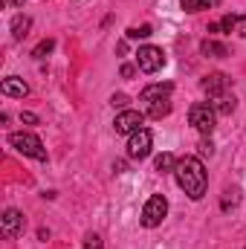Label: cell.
Here are the masks:
<instances>
[{
	"label": "cell",
	"mask_w": 246,
	"mask_h": 249,
	"mask_svg": "<svg viewBox=\"0 0 246 249\" xmlns=\"http://www.w3.org/2000/svg\"><path fill=\"white\" fill-rule=\"evenodd\" d=\"M84 249H105L102 235H96V232H87V238H84Z\"/></svg>",
	"instance_id": "ffe728a7"
},
{
	"label": "cell",
	"mask_w": 246,
	"mask_h": 249,
	"mask_svg": "<svg viewBox=\"0 0 246 249\" xmlns=\"http://www.w3.org/2000/svg\"><path fill=\"white\" fill-rule=\"evenodd\" d=\"M53 50H55V41H53V38H44V41L32 50V58H47Z\"/></svg>",
	"instance_id": "d6986e66"
},
{
	"label": "cell",
	"mask_w": 246,
	"mask_h": 249,
	"mask_svg": "<svg viewBox=\"0 0 246 249\" xmlns=\"http://www.w3.org/2000/svg\"><path fill=\"white\" fill-rule=\"evenodd\" d=\"M29 29H32V18L29 15H15L12 18V38L15 41H23L29 35Z\"/></svg>",
	"instance_id": "7c38bea8"
},
{
	"label": "cell",
	"mask_w": 246,
	"mask_h": 249,
	"mask_svg": "<svg viewBox=\"0 0 246 249\" xmlns=\"http://www.w3.org/2000/svg\"><path fill=\"white\" fill-rule=\"evenodd\" d=\"M110 105H113V107H124V105H127V96H124V93H116V96L110 99Z\"/></svg>",
	"instance_id": "603a6c76"
},
{
	"label": "cell",
	"mask_w": 246,
	"mask_h": 249,
	"mask_svg": "<svg viewBox=\"0 0 246 249\" xmlns=\"http://www.w3.org/2000/svg\"><path fill=\"white\" fill-rule=\"evenodd\" d=\"M136 67L145 72V75H154V72H159L162 67H165V53L159 50V47H139V53H136Z\"/></svg>",
	"instance_id": "5b68a950"
},
{
	"label": "cell",
	"mask_w": 246,
	"mask_h": 249,
	"mask_svg": "<svg viewBox=\"0 0 246 249\" xmlns=\"http://www.w3.org/2000/svg\"><path fill=\"white\" fill-rule=\"evenodd\" d=\"M197 151H200V157H211V154H214V145H211V139H203V142L197 145Z\"/></svg>",
	"instance_id": "7402d4cb"
},
{
	"label": "cell",
	"mask_w": 246,
	"mask_h": 249,
	"mask_svg": "<svg viewBox=\"0 0 246 249\" xmlns=\"http://www.w3.org/2000/svg\"><path fill=\"white\" fill-rule=\"evenodd\" d=\"M20 119H23L26 124H38V116H35V113H23Z\"/></svg>",
	"instance_id": "cb8c5ba5"
},
{
	"label": "cell",
	"mask_w": 246,
	"mask_h": 249,
	"mask_svg": "<svg viewBox=\"0 0 246 249\" xmlns=\"http://www.w3.org/2000/svg\"><path fill=\"white\" fill-rule=\"evenodd\" d=\"M200 53H203V55H209V58H226V55H229V47H226V44H220V41L206 38V41L200 44Z\"/></svg>",
	"instance_id": "4fadbf2b"
},
{
	"label": "cell",
	"mask_w": 246,
	"mask_h": 249,
	"mask_svg": "<svg viewBox=\"0 0 246 249\" xmlns=\"http://www.w3.org/2000/svg\"><path fill=\"white\" fill-rule=\"evenodd\" d=\"M174 174H177L180 188H183L191 200H203L206 186H209V177H206V168H203V160L200 157H183V160H177Z\"/></svg>",
	"instance_id": "6da1fadb"
},
{
	"label": "cell",
	"mask_w": 246,
	"mask_h": 249,
	"mask_svg": "<svg viewBox=\"0 0 246 249\" xmlns=\"http://www.w3.org/2000/svg\"><path fill=\"white\" fill-rule=\"evenodd\" d=\"M122 75H124V78H130V75H133V67H130V64H124V67H122Z\"/></svg>",
	"instance_id": "d4e9b609"
},
{
	"label": "cell",
	"mask_w": 246,
	"mask_h": 249,
	"mask_svg": "<svg viewBox=\"0 0 246 249\" xmlns=\"http://www.w3.org/2000/svg\"><path fill=\"white\" fill-rule=\"evenodd\" d=\"M145 113H148L151 119H162V116H168V113H171V99H159V102L145 105Z\"/></svg>",
	"instance_id": "9a60e30c"
},
{
	"label": "cell",
	"mask_w": 246,
	"mask_h": 249,
	"mask_svg": "<svg viewBox=\"0 0 246 249\" xmlns=\"http://www.w3.org/2000/svg\"><path fill=\"white\" fill-rule=\"evenodd\" d=\"M151 145H154V133L148 127H142V130L130 133V139H127V157L130 160H145L151 154Z\"/></svg>",
	"instance_id": "8992f818"
},
{
	"label": "cell",
	"mask_w": 246,
	"mask_h": 249,
	"mask_svg": "<svg viewBox=\"0 0 246 249\" xmlns=\"http://www.w3.org/2000/svg\"><path fill=\"white\" fill-rule=\"evenodd\" d=\"M0 93L3 96H12V99H23L29 93V84L23 78H18V75H9V78L0 81Z\"/></svg>",
	"instance_id": "8fae6325"
},
{
	"label": "cell",
	"mask_w": 246,
	"mask_h": 249,
	"mask_svg": "<svg viewBox=\"0 0 246 249\" xmlns=\"http://www.w3.org/2000/svg\"><path fill=\"white\" fill-rule=\"evenodd\" d=\"M165 214H168V200H165V194H151L148 197V203H145V209H142V226L145 229H157L162 220H165Z\"/></svg>",
	"instance_id": "277c9868"
},
{
	"label": "cell",
	"mask_w": 246,
	"mask_h": 249,
	"mask_svg": "<svg viewBox=\"0 0 246 249\" xmlns=\"http://www.w3.org/2000/svg\"><path fill=\"white\" fill-rule=\"evenodd\" d=\"M214 119H217V110L211 107V102H197L188 107V122L194 130H200L203 136H209L214 130Z\"/></svg>",
	"instance_id": "3957f363"
},
{
	"label": "cell",
	"mask_w": 246,
	"mask_h": 249,
	"mask_svg": "<svg viewBox=\"0 0 246 249\" xmlns=\"http://www.w3.org/2000/svg\"><path fill=\"white\" fill-rule=\"evenodd\" d=\"M23 226H26V217L18 212V209H6L3 217H0V232L3 238H18L23 235Z\"/></svg>",
	"instance_id": "52a82bcc"
},
{
	"label": "cell",
	"mask_w": 246,
	"mask_h": 249,
	"mask_svg": "<svg viewBox=\"0 0 246 249\" xmlns=\"http://www.w3.org/2000/svg\"><path fill=\"white\" fill-rule=\"evenodd\" d=\"M154 168H157L159 174H165V171H174V168H177V160H174L171 154H162V157H157Z\"/></svg>",
	"instance_id": "e0dca14e"
},
{
	"label": "cell",
	"mask_w": 246,
	"mask_h": 249,
	"mask_svg": "<svg viewBox=\"0 0 246 249\" xmlns=\"http://www.w3.org/2000/svg\"><path fill=\"white\" fill-rule=\"evenodd\" d=\"M238 23H241V18H238V15H226V18L220 20V29H223V32H235V26H238Z\"/></svg>",
	"instance_id": "44dd1931"
},
{
	"label": "cell",
	"mask_w": 246,
	"mask_h": 249,
	"mask_svg": "<svg viewBox=\"0 0 246 249\" xmlns=\"http://www.w3.org/2000/svg\"><path fill=\"white\" fill-rule=\"evenodd\" d=\"M9 3H12V6H23V0H9Z\"/></svg>",
	"instance_id": "484cf974"
},
{
	"label": "cell",
	"mask_w": 246,
	"mask_h": 249,
	"mask_svg": "<svg viewBox=\"0 0 246 249\" xmlns=\"http://www.w3.org/2000/svg\"><path fill=\"white\" fill-rule=\"evenodd\" d=\"M9 145H12L18 154H23V157H32V160H38V162H47V148H44V142H41L35 133H29V130L9 133Z\"/></svg>",
	"instance_id": "7a4b0ae2"
},
{
	"label": "cell",
	"mask_w": 246,
	"mask_h": 249,
	"mask_svg": "<svg viewBox=\"0 0 246 249\" xmlns=\"http://www.w3.org/2000/svg\"><path fill=\"white\" fill-rule=\"evenodd\" d=\"M151 35H154L151 23H142V26H130V29H127V38H130V41H139V38H151Z\"/></svg>",
	"instance_id": "ac0fdd59"
},
{
	"label": "cell",
	"mask_w": 246,
	"mask_h": 249,
	"mask_svg": "<svg viewBox=\"0 0 246 249\" xmlns=\"http://www.w3.org/2000/svg\"><path fill=\"white\" fill-rule=\"evenodd\" d=\"M203 90L209 93V99H217L223 93H229V75L226 72H211L203 78Z\"/></svg>",
	"instance_id": "9c48e42d"
},
{
	"label": "cell",
	"mask_w": 246,
	"mask_h": 249,
	"mask_svg": "<svg viewBox=\"0 0 246 249\" xmlns=\"http://www.w3.org/2000/svg\"><path fill=\"white\" fill-rule=\"evenodd\" d=\"M211 107L220 113V116H229L235 107H238V99L232 96V93H223V96H217V99H211Z\"/></svg>",
	"instance_id": "5bb4252c"
},
{
	"label": "cell",
	"mask_w": 246,
	"mask_h": 249,
	"mask_svg": "<svg viewBox=\"0 0 246 249\" xmlns=\"http://www.w3.org/2000/svg\"><path fill=\"white\" fill-rule=\"evenodd\" d=\"M171 90H174V84L171 81H159V84H148L145 90H142V102L145 105H151V102H159V99H171Z\"/></svg>",
	"instance_id": "30bf717a"
},
{
	"label": "cell",
	"mask_w": 246,
	"mask_h": 249,
	"mask_svg": "<svg viewBox=\"0 0 246 249\" xmlns=\"http://www.w3.org/2000/svg\"><path fill=\"white\" fill-rule=\"evenodd\" d=\"M142 124H145V113H139V110H122L119 116H116V133H122V136H130V133H136V130H142Z\"/></svg>",
	"instance_id": "ba28073f"
},
{
	"label": "cell",
	"mask_w": 246,
	"mask_h": 249,
	"mask_svg": "<svg viewBox=\"0 0 246 249\" xmlns=\"http://www.w3.org/2000/svg\"><path fill=\"white\" fill-rule=\"evenodd\" d=\"M180 6H183V12H203V9H209V6H217V0H180Z\"/></svg>",
	"instance_id": "2e32d148"
}]
</instances>
